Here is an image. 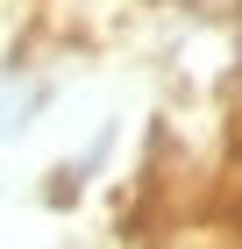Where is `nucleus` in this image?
Masks as SVG:
<instances>
[{
	"label": "nucleus",
	"instance_id": "f257e3e1",
	"mask_svg": "<svg viewBox=\"0 0 242 249\" xmlns=\"http://www.w3.org/2000/svg\"><path fill=\"white\" fill-rule=\"evenodd\" d=\"M50 93H57V71L43 57H7L0 64V142H15V135L50 107Z\"/></svg>",
	"mask_w": 242,
	"mask_h": 249
}]
</instances>
